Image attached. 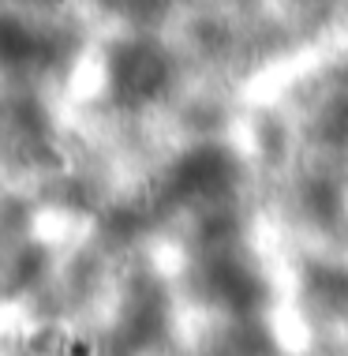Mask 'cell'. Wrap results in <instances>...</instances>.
<instances>
[{"label": "cell", "instance_id": "obj_1", "mask_svg": "<svg viewBox=\"0 0 348 356\" xmlns=\"http://www.w3.org/2000/svg\"><path fill=\"white\" fill-rule=\"evenodd\" d=\"M109 86L120 102H147L165 86V56L154 45L131 42L109 56Z\"/></svg>", "mask_w": 348, "mask_h": 356}]
</instances>
